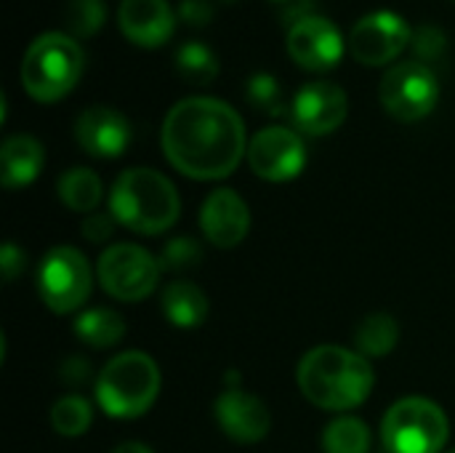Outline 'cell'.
Instances as JSON below:
<instances>
[{
	"label": "cell",
	"mask_w": 455,
	"mask_h": 453,
	"mask_svg": "<svg viewBox=\"0 0 455 453\" xmlns=\"http://www.w3.org/2000/svg\"><path fill=\"white\" fill-rule=\"evenodd\" d=\"M160 142L168 163L197 182L229 176L248 155L243 117L216 96L179 99L163 120Z\"/></svg>",
	"instance_id": "obj_1"
},
{
	"label": "cell",
	"mask_w": 455,
	"mask_h": 453,
	"mask_svg": "<svg viewBox=\"0 0 455 453\" xmlns=\"http://www.w3.org/2000/svg\"><path fill=\"white\" fill-rule=\"evenodd\" d=\"M304 398L325 411H349L365 403L373 392V368L365 355L323 344L309 350L296 371Z\"/></svg>",
	"instance_id": "obj_2"
},
{
	"label": "cell",
	"mask_w": 455,
	"mask_h": 453,
	"mask_svg": "<svg viewBox=\"0 0 455 453\" xmlns=\"http://www.w3.org/2000/svg\"><path fill=\"white\" fill-rule=\"evenodd\" d=\"M179 211L176 187L155 168H128L112 184L109 214L131 232L160 235L179 219Z\"/></svg>",
	"instance_id": "obj_3"
},
{
	"label": "cell",
	"mask_w": 455,
	"mask_h": 453,
	"mask_svg": "<svg viewBox=\"0 0 455 453\" xmlns=\"http://www.w3.org/2000/svg\"><path fill=\"white\" fill-rule=\"evenodd\" d=\"M80 43L59 29L37 35L21 59V85L37 101H56L72 91L83 72Z\"/></svg>",
	"instance_id": "obj_4"
},
{
	"label": "cell",
	"mask_w": 455,
	"mask_h": 453,
	"mask_svg": "<svg viewBox=\"0 0 455 453\" xmlns=\"http://www.w3.org/2000/svg\"><path fill=\"white\" fill-rule=\"evenodd\" d=\"M160 392V368L147 352H123L112 358L96 379V400L107 417H144Z\"/></svg>",
	"instance_id": "obj_5"
},
{
	"label": "cell",
	"mask_w": 455,
	"mask_h": 453,
	"mask_svg": "<svg viewBox=\"0 0 455 453\" xmlns=\"http://www.w3.org/2000/svg\"><path fill=\"white\" fill-rule=\"evenodd\" d=\"M448 435L451 422L445 411L427 398L397 400L381 422L387 453H443Z\"/></svg>",
	"instance_id": "obj_6"
},
{
	"label": "cell",
	"mask_w": 455,
	"mask_h": 453,
	"mask_svg": "<svg viewBox=\"0 0 455 453\" xmlns=\"http://www.w3.org/2000/svg\"><path fill=\"white\" fill-rule=\"evenodd\" d=\"M379 96L392 117L416 123L435 109L440 99V80L427 61L405 59L384 72Z\"/></svg>",
	"instance_id": "obj_7"
},
{
	"label": "cell",
	"mask_w": 455,
	"mask_h": 453,
	"mask_svg": "<svg viewBox=\"0 0 455 453\" xmlns=\"http://www.w3.org/2000/svg\"><path fill=\"white\" fill-rule=\"evenodd\" d=\"M91 267L88 259L72 246L51 248L37 267V291L45 307L56 315L75 312L91 296Z\"/></svg>",
	"instance_id": "obj_8"
},
{
	"label": "cell",
	"mask_w": 455,
	"mask_h": 453,
	"mask_svg": "<svg viewBox=\"0 0 455 453\" xmlns=\"http://www.w3.org/2000/svg\"><path fill=\"white\" fill-rule=\"evenodd\" d=\"M160 259L133 243L109 246L96 267L101 288L117 302H141L147 299L160 280Z\"/></svg>",
	"instance_id": "obj_9"
},
{
	"label": "cell",
	"mask_w": 455,
	"mask_h": 453,
	"mask_svg": "<svg viewBox=\"0 0 455 453\" xmlns=\"http://www.w3.org/2000/svg\"><path fill=\"white\" fill-rule=\"evenodd\" d=\"M248 163L267 182H291L307 166V144L285 125H267L248 142Z\"/></svg>",
	"instance_id": "obj_10"
},
{
	"label": "cell",
	"mask_w": 455,
	"mask_h": 453,
	"mask_svg": "<svg viewBox=\"0 0 455 453\" xmlns=\"http://www.w3.org/2000/svg\"><path fill=\"white\" fill-rule=\"evenodd\" d=\"M411 24L392 8H379L360 16L349 32V51L357 61L384 64L411 43Z\"/></svg>",
	"instance_id": "obj_11"
},
{
	"label": "cell",
	"mask_w": 455,
	"mask_h": 453,
	"mask_svg": "<svg viewBox=\"0 0 455 453\" xmlns=\"http://www.w3.org/2000/svg\"><path fill=\"white\" fill-rule=\"evenodd\" d=\"M347 109V91L331 80H312L301 85L291 104L293 123L309 136H325L336 131L344 123Z\"/></svg>",
	"instance_id": "obj_12"
},
{
	"label": "cell",
	"mask_w": 455,
	"mask_h": 453,
	"mask_svg": "<svg viewBox=\"0 0 455 453\" xmlns=\"http://www.w3.org/2000/svg\"><path fill=\"white\" fill-rule=\"evenodd\" d=\"M288 51L307 69H328L341 59L344 37L328 16L309 13L288 27Z\"/></svg>",
	"instance_id": "obj_13"
},
{
	"label": "cell",
	"mask_w": 455,
	"mask_h": 453,
	"mask_svg": "<svg viewBox=\"0 0 455 453\" xmlns=\"http://www.w3.org/2000/svg\"><path fill=\"white\" fill-rule=\"evenodd\" d=\"M216 422L227 438L237 443H259L269 435L272 414L267 403L240 387H229L216 400Z\"/></svg>",
	"instance_id": "obj_14"
},
{
	"label": "cell",
	"mask_w": 455,
	"mask_h": 453,
	"mask_svg": "<svg viewBox=\"0 0 455 453\" xmlns=\"http://www.w3.org/2000/svg\"><path fill=\"white\" fill-rule=\"evenodd\" d=\"M75 139L93 158H117L131 144V123L115 107L93 104L77 115Z\"/></svg>",
	"instance_id": "obj_15"
},
{
	"label": "cell",
	"mask_w": 455,
	"mask_h": 453,
	"mask_svg": "<svg viewBox=\"0 0 455 453\" xmlns=\"http://www.w3.org/2000/svg\"><path fill=\"white\" fill-rule=\"evenodd\" d=\"M200 230L216 248H235L251 230V211L235 190H216L200 208Z\"/></svg>",
	"instance_id": "obj_16"
},
{
	"label": "cell",
	"mask_w": 455,
	"mask_h": 453,
	"mask_svg": "<svg viewBox=\"0 0 455 453\" xmlns=\"http://www.w3.org/2000/svg\"><path fill=\"white\" fill-rule=\"evenodd\" d=\"M117 19L123 32L141 45L165 43L176 24V13L168 0H120Z\"/></svg>",
	"instance_id": "obj_17"
},
{
	"label": "cell",
	"mask_w": 455,
	"mask_h": 453,
	"mask_svg": "<svg viewBox=\"0 0 455 453\" xmlns=\"http://www.w3.org/2000/svg\"><path fill=\"white\" fill-rule=\"evenodd\" d=\"M45 163L43 144L29 133H13L0 147V182L5 190L27 187L37 179Z\"/></svg>",
	"instance_id": "obj_18"
},
{
	"label": "cell",
	"mask_w": 455,
	"mask_h": 453,
	"mask_svg": "<svg viewBox=\"0 0 455 453\" xmlns=\"http://www.w3.org/2000/svg\"><path fill=\"white\" fill-rule=\"evenodd\" d=\"M163 315L176 328H200L208 318V296L189 280H176L163 291Z\"/></svg>",
	"instance_id": "obj_19"
},
{
	"label": "cell",
	"mask_w": 455,
	"mask_h": 453,
	"mask_svg": "<svg viewBox=\"0 0 455 453\" xmlns=\"http://www.w3.org/2000/svg\"><path fill=\"white\" fill-rule=\"evenodd\" d=\"M75 334L80 342H85L93 350H107L123 342L125 336V320L120 312L107 310V307H93L85 310L75 320Z\"/></svg>",
	"instance_id": "obj_20"
},
{
	"label": "cell",
	"mask_w": 455,
	"mask_h": 453,
	"mask_svg": "<svg viewBox=\"0 0 455 453\" xmlns=\"http://www.w3.org/2000/svg\"><path fill=\"white\" fill-rule=\"evenodd\" d=\"M59 200L75 211V214H88L101 203V179L91 168H69L67 174L59 176L56 182Z\"/></svg>",
	"instance_id": "obj_21"
},
{
	"label": "cell",
	"mask_w": 455,
	"mask_h": 453,
	"mask_svg": "<svg viewBox=\"0 0 455 453\" xmlns=\"http://www.w3.org/2000/svg\"><path fill=\"white\" fill-rule=\"evenodd\" d=\"M397 339H400V326L392 315H384V312L365 318L355 331V344L360 355H368V358L389 355L397 347Z\"/></svg>",
	"instance_id": "obj_22"
},
{
	"label": "cell",
	"mask_w": 455,
	"mask_h": 453,
	"mask_svg": "<svg viewBox=\"0 0 455 453\" xmlns=\"http://www.w3.org/2000/svg\"><path fill=\"white\" fill-rule=\"evenodd\" d=\"M325 453H368L371 451V430L363 419L341 417L331 422L323 433Z\"/></svg>",
	"instance_id": "obj_23"
},
{
	"label": "cell",
	"mask_w": 455,
	"mask_h": 453,
	"mask_svg": "<svg viewBox=\"0 0 455 453\" xmlns=\"http://www.w3.org/2000/svg\"><path fill=\"white\" fill-rule=\"evenodd\" d=\"M176 69L192 83H208L219 75V56L200 40H184L176 48Z\"/></svg>",
	"instance_id": "obj_24"
},
{
	"label": "cell",
	"mask_w": 455,
	"mask_h": 453,
	"mask_svg": "<svg viewBox=\"0 0 455 453\" xmlns=\"http://www.w3.org/2000/svg\"><path fill=\"white\" fill-rule=\"evenodd\" d=\"M91 422H93V409L80 395H67V398L56 400L51 409V425L64 438H77V435L88 433Z\"/></svg>",
	"instance_id": "obj_25"
},
{
	"label": "cell",
	"mask_w": 455,
	"mask_h": 453,
	"mask_svg": "<svg viewBox=\"0 0 455 453\" xmlns=\"http://www.w3.org/2000/svg\"><path fill=\"white\" fill-rule=\"evenodd\" d=\"M61 19L69 35L91 37L101 29L107 19V3L104 0H67Z\"/></svg>",
	"instance_id": "obj_26"
},
{
	"label": "cell",
	"mask_w": 455,
	"mask_h": 453,
	"mask_svg": "<svg viewBox=\"0 0 455 453\" xmlns=\"http://www.w3.org/2000/svg\"><path fill=\"white\" fill-rule=\"evenodd\" d=\"M245 96L253 107H259L269 115L283 112V88L272 72H264V69L251 72L248 83H245Z\"/></svg>",
	"instance_id": "obj_27"
},
{
	"label": "cell",
	"mask_w": 455,
	"mask_h": 453,
	"mask_svg": "<svg viewBox=\"0 0 455 453\" xmlns=\"http://www.w3.org/2000/svg\"><path fill=\"white\" fill-rule=\"evenodd\" d=\"M203 262V246L189 238V235H179V238H171L165 246H163V254H160V267L163 270H171V272H184V270H192Z\"/></svg>",
	"instance_id": "obj_28"
},
{
	"label": "cell",
	"mask_w": 455,
	"mask_h": 453,
	"mask_svg": "<svg viewBox=\"0 0 455 453\" xmlns=\"http://www.w3.org/2000/svg\"><path fill=\"white\" fill-rule=\"evenodd\" d=\"M411 45L421 61H435L448 48V32L440 24H419L411 35Z\"/></svg>",
	"instance_id": "obj_29"
},
{
	"label": "cell",
	"mask_w": 455,
	"mask_h": 453,
	"mask_svg": "<svg viewBox=\"0 0 455 453\" xmlns=\"http://www.w3.org/2000/svg\"><path fill=\"white\" fill-rule=\"evenodd\" d=\"M115 224H117V222H115L112 214H91V216H85V222H83V235H85L91 243H101V240L112 238Z\"/></svg>",
	"instance_id": "obj_30"
},
{
	"label": "cell",
	"mask_w": 455,
	"mask_h": 453,
	"mask_svg": "<svg viewBox=\"0 0 455 453\" xmlns=\"http://www.w3.org/2000/svg\"><path fill=\"white\" fill-rule=\"evenodd\" d=\"M0 270H3V280L13 283L16 275H21V270H24V251L16 248L13 243H5L0 251Z\"/></svg>",
	"instance_id": "obj_31"
},
{
	"label": "cell",
	"mask_w": 455,
	"mask_h": 453,
	"mask_svg": "<svg viewBox=\"0 0 455 453\" xmlns=\"http://www.w3.org/2000/svg\"><path fill=\"white\" fill-rule=\"evenodd\" d=\"M179 13L189 24H208L213 19V5L211 0H181Z\"/></svg>",
	"instance_id": "obj_32"
},
{
	"label": "cell",
	"mask_w": 455,
	"mask_h": 453,
	"mask_svg": "<svg viewBox=\"0 0 455 453\" xmlns=\"http://www.w3.org/2000/svg\"><path fill=\"white\" fill-rule=\"evenodd\" d=\"M91 368L83 358H69L67 363H61V379L72 387H80L83 382H88Z\"/></svg>",
	"instance_id": "obj_33"
},
{
	"label": "cell",
	"mask_w": 455,
	"mask_h": 453,
	"mask_svg": "<svg viewBox=\"0 0 455 453\" xmlns=\"http://www.w3.org/2000/svg\"><path fill=\"white\" fill-rule=\"evenodd\" d=\"M309 13H317L315 11V0H288L285 8L280 11V19L291 27V24H296L299 19L309 16Z\"/></svg>",
	"instance_id": "obj_34"
},
{
	"label": "cell",
	"mask_w": 455,
	"mask_h": 453,
	"mask_svg": "<svg viewBox=\"0 0 455 453\" xmlns=\"http://www.w3.org/2000/svg\"><path fill=\"white\" fill-rule=\"evenodd\" d=\"M112 453H152V449H147L144 443H123Z\"/></svg>",
	"instance_id": "obj_35"
},
{
	"label": "cell",
	"mask_w": 455,
	"mask_h": 453,
	"mask_svg": "<svg viewBox=\"0 0 455 453\" xmlns=\"http://www.w3.org/2000/svg\"><path fill=\"white\" fill-rule=\"evenodd\" d=\"M448 453H455V451H448Z\"/></svg>",
	"instance_id": "obj_36"
},
{
	"label": "cell",
	"mask_w": 455,
	"mask_h": 453,
	"mask_svg": "<svg viewBox=\"0 0 455 453\" xmlns=\"http://www.w3.org/2000/svg\"><path fill=\"white\" fill-rule=\"evenodd\" d=\"M285 3H288V0H285Z\"/></svg>",
	"instance_id": "obj_37"
}]
</instances>
